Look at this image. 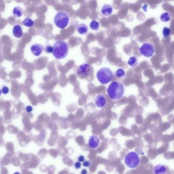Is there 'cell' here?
I'll use <instances>...</instances> for the list:
<instances>
[{"mask_svg":"<svg viewBox=\"0 0 174 174\" xmlns=\"http://www.w3.org/2000/svg\"><path fill=\"white\" fill-rule=\"evenodd\" d=\"M124 92L125 89L123 84L117 81L112 82L107 89L108 96L113 100H118L122 99L124 95Z\"/></svg>","mask_w":174,"mask_h":174,"instance_id":"obj_1","label":"cell"},{"mask_svg":"<svg viewBox=\"0 0 174 174\" xmlns=\"http://www.w3.org/2000/svg\"><path fill=\"white\" fill-rule=\"evenodd\" d=\"M52 54L55 58L61 60L65 58L69 53V45L64 41H57L53 46Z\"/></svg>","mask_w":174,"mask_h":174,"instance_id":"obj_2","label":"cell"},{"mask_svg":"<svg viewBox=\"0 0 174 174\" xmlns=\"http://www.w3.org/2000/svg\"><path fill=\"white\" fill-rule=\"evenodd\" d=\"M125 163L128 167L134 169L139 166L141 163V158L138 154L135 152L128 153L124 158Z\"/></svg>","mask_w":174,"mask_h":174,"instance_id":"obj_3","label":"cell"},{"mask_svg":"<svg viewBox=\"0 0 174 174\" xmlns=\"http://www.w3.org/2000/svg\"><path fill=\"white\" fill-rule=\"evenodd\" d=\"M97 79L102 84H107L110 82L113 78V73L110 69L103 67L100 69L96 75Z\"/></svg>","mask_w":174,"mask_h":174,"instance_id":"obj_4","label":"cell"},{"mask_svg":"<svg viewBox=\"0 0 174 174\" xmlns=\"http://www.w3.org/2000/svg\"><path fill=\"white\" fill-rule=\"evenodd\" d=\"M54 21L58 28L64 29L69 25L70 17L67 12L59 11L56 14Z\"/></svg>","mask_w":174,"mask_h":174,"instance_id":"obj_5","label":"cell"},{"mask_svg":"<svg viewBox=\"0 0 174 174\" xmlns=\"http://www.w3.org/2000/svg\"><path fill=\"white\" fill-rule=\"evenodd\" d=\"M92 71V68L91 64H82L77 69V75L81 79H85L89 76Z\"/></svg>","mask_w":174,"mask_h":174,"instance_id":"obj_6","label":"cell"},{"mask_svg":"<svg viewBox=\"0 0 174 174\" xmlns=\"http://www.w3.org/2000/svg\"><path fill=\"white\" fill-rule=\"evenodd\" d=\"M139 51L140 53L144 57H151L154 54L155 48L152 44L145 42L139 48Z\"/></svg>","mask_w":174,"mask_h":174,"instance_id":"obj_7","label":"cell"},{"mask_svg":"<svg viewBox=\"0 0 174 174\" xmlns=\"http://www.w3.org/2000/svg\"><path fill=\"white\" fill-rule=\"evenodd\" d=\"M89 147L92 149H97L100 144V140L99 137L95 135H91L88 142Z\"/></svg>","mask_w":174,"mask_h":174,"instance_id":"obj_8","label":"cell"},{"mask_svg":"<svg viewBox=\"0 0 174 174\" xmlns=\"http://www.w3.org/2000/svg\"><path fill=\"white\" fill-rule=\"evenodd\" d=\"M95 105L98 108H103L107 104V100L103 94H99L95 97Z\"/></svg>","mask_w":174,"mask_h":174,"instance_id":"obj_9","label":"cell"},{"mask_svg":"<svg viewBox=\"0 0 174 174\" xmlns=\"http://www.w3.org/2000/svg\"><path fill=\"white\" fill-rule=\"evenodd\" d=\"M30 50L34 55L35 56H39L42 53V52H44L45 48L44 45H42L35 44H33L31 47Z\"/></svg>","mask_w":174,"mask_h":174,"instance_id":"obj_10","label":"cell"},{"mask_svg":"<svg viewBox=\"0 0 174 174\" xmlns=\"http://www.w3.org/2000/svg\"><path fill=\"white\" fill-rule=\"evenodd\" d=\"M168 171V167L163 164H157L153 168V172L154 174H167Z\"/></svg>","mask_w":174,"mask_h":174,"instance_id":"obj_11","label":"cell"},{"mask_svg":"<svg viewBox=\"0 0 174 174\" xmlns=\"http://www.w3.org/2000/svg\"><path fill=\"white\" fill-rule=\"evenodd\" d=\"M12 33L14 37L17 39H20L23 36V31L22 28L19 25H16L14 26L12 30Z\"/></svg>","mask_w":174,"mask_h":174,"instance_id":"obj_12","label":"cell"},{"mask_svg":"<svg viewBox=\"0 0 174 174\" xmlns=\"http://www.w3.org/2000/svg\"><path fill=\"white\" fill-rule=\"evenodd\" d=\"M112 11H113V8L110 5L105 4L102 7L101 12L103 15L109 16L112 14Z\"/></svg>","mask_w":174,"mask_h":174,"instance_id":"obj_13","label":"cell"},{"mask_svg":"<svg viewBox=\"0 0 174 174\" xmlns=\"http://www.w3.org/2000/svg\"><path fill=\"white\" fill-rule=\"evenodd\" d=\"M76 30L78 33L81 35H84L88 32V27L84 23H80L76 27Z\"/></svg>","mask_w":174,"mask_h":174,"instance_id":"obj_14","label":"cell"},{"mask_svg":"<svg viewBox=\"0 0 174 174\" xmlns=\"http://www.w3.org/2000/svg\"><path fill=\"white\" fill-rule=\"evenodd\" d=\"M128 64L132 68H135L138 65L139 62L137 57L133 56L130 57L129 60L128 61Z\"/></svg>","mask_w":174,"mask_h":174,"instance_id":"obj_15","label":"cell"},{"mask_svg":"<svg viewBox=\"0 0 174 174\" xmlns=\"http://www.w3.org/2000/svg\"><path fill=\"white\" fill-rule=\"evenodd\" d=\"M12 13L15 17H20L23 14V10L21 7L17 6L14 8Z\"/></svg>","mask_w":174,"mask_h":174,"instance_id":"obj_16","label":"cell"},{"mask_svg":"<svg viewBox=\"0 0 174 174\" xmlns=\"http://www.w3.org/2000/svg\"><path fill=\"white\" fill-rule=\"evenodd\" d=\"M23 24L26 27L31 28L34 25V22L30 17H26L23 21Z\"/></svg>","mask_w":174,"mask_h":174,"instance_id":"obj_17","label":"cell"},{"mask_svg":"<svg viewBox=\"0 0 174 174\" xmlns=\"http://www.w3.org/2000/svg\"><path fill=\"white\" fill-rule=\"evenodd\" d=\"M160 20L163 22H169L171 19V14L169 12H164L160 15Z\"/></svg>","mask_w":174,"mask_h":174,"instance_id":"obj_18","label":"cell"},{"mask_svg":"<svg viewBox=\"0 0 174 174\" xmlns=\"http://www.w3.org/2000/svg\"><path fill=\"white\" fill-rule=\"evenodd\" d=\"M116 76L118 79L124 78L126 76L125 72L123 69L120 68V69H117V70L116 71Z\"/></svg>","mask_w":174,"mask_h":174,"instance_id":"obj_19","label":"cell"},{"mask_svg":"<svg viewBox=\"0 0 174 174\" xmlns=\"http://www.w3.org/2000/svg\"><path fill=\"white\" fill-rule=\"evenodd\" d=\"M90 27L93 30L97 31L100 27V23L97 20H92L90 23Z\"/></svg>","mask_w":174,"mask_h":174,"instance_id":"obj_20","label":"cell"},{"mask_svg":"<svg viewBox=\"0 0 174 174\" xmlns=\"http://www.w3.org/2000/svg\"><path fill=\"white\" fill-rule=\"evenodd\" d=\"M163 35L164 39H167L170 36L171 34V29L169 27H165L163 30Z\"/></svg>","mask_w":174,"mask_h":174,"instance_id":"obj_21","label":"cell"},{"mask_svg":"<svg viewBox=\"0 0 174 174\" xmlns=\"http://www.w3.org/2000/svg\"><path fill=\"white\" fill-rule=\"evenodd\" d=\"M45 53H52L53 51V48L52 45H47L45 48Z\"/></svg>","mask_w":174,"mask_h":174,"instance_id":"obj_22","label":"cell"},{"mask_svg":"<svg viewBox=\"0 0 174 174\" xmlns=\"http://www.w3.org/2000/svg\"><path fill=\"white\" fill-rule=\"evenodd\" d=\"M1 91H2L3 94H4V95H7L9 92V89L6 86H4L3 87H2Z\"/></svg>","mask_w":174,"mask_h":174,"instance_id":"obj_23","label":"cell"},{"mask_svg":"<svg viewBox=\"0 0 174 174\" xmlns=\"http://www.w3.org/2000/svg\"><path fill=\"white\" fill-rule=\"evenodd\" d=\"M74 166L75 169L78 170V169H80L81 167L82 164H81V163L77 161H76L75 163H74Z\"/></svg>","mask_w":174,"mask_h":174,"instance_id":"obj_24","label":"cell"},{"mask_svg":"<svg viewBox=\"0 0 174 174\" xmlns=\"http://www.w3.org/2000/svg\"><path fill=\"white\" fill-rule=\"evenodd\" d=\"M77 159H78V161H79V162L81 163H83L84 161L85 160V157H84L83 155H79V156H78Z\"/></svg>","mask_w":174,"mask_h":174,"instance_id":"obj_25","label":"cell"},{"mask_svg":"<svg viewBox=\"0 0 174 174\" xmlns=\"http://www.w3.org/2000/svg\"><path fill=\"white\" fill-rule=\"evenodd\" d=\"M91 164V162L90 161L85 160L84 161L82 165L83 166L85 167H89L90 166Z\"/></svg>","mask_w":174,"mask_h":174,"instance_id":"obj_26","label":"cell"},{"mask_svg":"<svg viewBox=\"0 0 174 174\" xmlns=\"http://www.w3.org/2000/svg\"><path fill=\"white\" fill-rule=\"evenodd\" d=\"M26 111H27L28 113H30L32 112L33 110V108L32 106H27L25 108Z\"/></svg>","mask_w":174,"mask_h":174,"instance_id":"obj_27","label":"cell"},{"mask_svg":"<svg viewBox=\"0 0 174 174\" xmlns=\"http://www.w3.org/2000/svg\"><path fill=\"white\" fill-rule=\"evenodd\" d=\"M80 174H88V171L86 169H82L80 172Z\"/></svg>","mask_w":174,"mask_h":174,"instance_id":"obj_28","label":"cell"},{"mask_svg":"<svg viewBox=\"0 0 174 174\" xmlns=\"http://www.w3.org/2000/svg\"><path fill=\"white\" fill-rule=\"evenodd\" d=\"M14 174H21L20 172H14Z\"/></svg>","mask_w":174,"mask_h":174,"instance_id":"obj_29","label":"cell"},{"mask_svg":"<svg viewBox=\"0 0 174 174\" xmlns=\"http://www.w3.org/2000/svg\"><path fill=\"white\" fill-rule=\"evenodd\" d=\"M1 95H2V91H1V89H0V96Z\"/></svg>","mask_w":174,"mask_h":174,"instance_id":"obj_30","label":"cell"}]
</instances>
